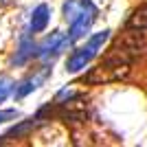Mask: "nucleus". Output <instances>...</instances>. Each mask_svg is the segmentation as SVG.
Wrapping results in <instances>:
<instances>
[{
	"label": "nucleus",
	"mask_w": 147,
	"mask_h": 147,
	"mask_svg": "<svg viewBox=\"0 0 147 147\" xmlns=\"http://www.w3.org/2000/svg\"><path fill=\"white\" fill-rule=\"evenodd\" d=\"M145 53H147V42L143 37V31L125 29V33H121L114 40V44L110 46L103 61H110V64H132L136 57L145 55Z\"/></svg>",
	"instance_id": "1"
},
{
	"label": "nucleus",
	"mask_w": 147,
	"mask_h": 147,
	"mask_svg": "<svg viewBox=\"0 0 147 147\" xmlns=\"http://www.w3.org/2000/svg\"><path fill=\"white\" fill-rule=\"evenodd\" d=\"M70 44L73 42L68 40V35H64L61 31H53L51 35L44 37V42L40 44V46H35V57L40 61H44V64H49V61H53L55 57H59Z\"/></svg>",
	"instance_id": "2"
},
{
	"label": "nucleus",
	"mask_w": 147,
	"mask_h": 147,
	"mask_svg": "<svg viewBox=\"0 0 147 147\" xmlns=\"http://www.w3.org/2000/svg\"><path fill=\"white\" fill-rule=\"evenodd\" d=\"M49 77H51V68H49V66H44L42 70H35V73L29 75L26 79H22L20 84H16V86H13V92H11V94H13L16 99H24L26 94H31V92L37 90L40 86H44Z\"/></svg>",
	"instance_id": "3"
},
{
	"label": "nucleus",
	"mask_w": 147,
	"mask_h": 147,
	"mask_svg": "<svg viewBox=\"0 0 147 147\" xmlns=\"http://www.w3.org/2000/svg\"><path fill=\"white\" fill-rule=\"evenodd\" d=\"M94 55H97V51L86 42V46L77 49L73 55L68 57V61H66V73H79V70H84V68L94 59Z\"/></svg>",
	"instance_id": "4"
},
{
	"label": "nucleus",
	"mask_w": 147,
	"mask_h": 147,
	"mask_svg": "<svg viewBox=\"0 0 147 147\" xmlns=\"http://www.w3.org/2000/svg\"><path fill=\"white\" fill-rule=\"evenodd\" d=\"M97 20V9H90V11L81 13L77 20H73L70 22V31H68V40L70 42H77V40H81V37L86 35L88 31H90L92 22Z\"/></svg>",
	"instance_id": "5"
},
{
	"label": "nucleus",
	"mask_w": 147,
	"mask_h": 147,
	"mask_svg": "<svg viewBox=\"0 0 147 147\" xmlns=\"http://www.w3.org/2000/svg\"><path fill=\"white\" fill-rule=\"evenodd\" d=\"M90 9H97L90 0H66V2L61 5V16H64V20L70 24L73 20H77L81 13L90 11Z\"/></svg>",
	"instance_id": "6"
},
{
	"label": "nucleus",
	"mask_w": 147,
	"mask_h": 147,
	"mask_svg": "<svg viewBox=\"0 0 147 147\" xmlns=\"http://www.w3.org/2000/svg\"><path fill=\"white\" fill-rule=\"evenodd\" d=\"M49 22H51V7L46 5V2H42V5H37L35 9H33V13H31L29 31L31 33H42V31H46Z\"/></svg>",
	"instance_id": "7"
},
{
	"label": "nucleus",
	"mask_w": 147,
	"mask_h": 147,
	"mask_svg": "<svg viewBox=\"0 0 147 147\" xmlns=\"http://www.w3.org/2000/svg\"><path fill=\"white\" fill-rule=\"evenodd\" d=\"M31 57H35V42H33L29 35H22L16 55L11 57V64L13 66H24V64H29Z\"/></svg>",
	"instance_id": "8"
},
{
	"label": "nucleus",
	"mask_w": 147,
	"mask_h": 147,
	"mask_svg": "<svg viewBox=\"0 0 147 147\" xmlns=\"http://www.w3.org/2000/svg\"><path fill=\"white\" fill-rule=\"evenodd\" d=\"M125 29H136V31H145L147 29V5L136 7L129 13V18L125 20Z\"/></svg>",
	"instance_id": "9"
},
{
	"label": "nucleus",
	"mask_w": 147,
	"mask_h": 147,
	"mask_svg": "<svg viewBox=\"0 0 147 147\" xmlns=\"http://www.w3.org/2000/svg\"><path fill=\"white\" fill-rule=\"evenodd\" d=\"M37 125H40V121H37V119L33 117L31 121H24V123H20L18 127H11V129H9V132H7L5 136H2V138H11V136L20 138V136H26V134L31 132V129H33V127H37Z\"/></svg>",
	"instance_id": "10"
},
{
	"label": "nucleus",
	"mask_w": 147,
	"mask_h": 147,
	"mask_svg": "<svg viewBox=\"0 0 147 147\" xmlns=\"http://www.w3.org/2000/svg\"><path fill=\"white\" fill-rule=\"evenodd\" d=\"M13 86H16V81H13L9 75H0V103L11 97Z\"/></svg>",
	"instance_id": "11"
},
{
	"label": "nucleus",
	"mask_w": 147,
	"mask_h": 147,
	"mask_svg": "<svg viewBox=\"0 0 147 147\" xmlns=\"http://www.w3.org/2000/svg\"><path fill=\"white\" fill-rule=\"evenodd\" d=\"M108 40H110V31L105 29V31H101V33H94V35H92L90 40H88V44H90L92 49H94V51L99 53V51H101V46H103V44L108 42Z\"/></svg>",
	"instance_id": "12"
},
{
	"label": "nucleus",
	"mask_w": 147,
	"mask_h": 147,
	"mask_svg": "<svg viewBox=\"0 0 147 147\" xmlns=\"http://www.w3.org/2000/svg\"><path fill=\"white\" fill-rule=\"evenodd\" d=\"M18 117H20L18 110H0V125L7 123V121H16Z\"/></svg>",
	"instance_id": "13"
},
{
	"label": "nucleus",
	"mask_w": 147,
	"mask_h": 147,
	"mask_svg": "<svg viewBox=\"0 0 147 147\" xmlns=\"http://www.w3.org/2000/svg\"><path fill=\"white\" fill-rule=\"evenodd\" d=\"M7 2H11V0H0V5H7Z\"/></svg>",
	"instance_id": "14"
}]
</instances>
